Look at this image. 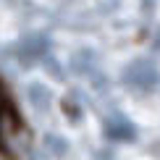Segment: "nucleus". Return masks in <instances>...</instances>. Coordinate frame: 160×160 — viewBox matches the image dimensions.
Returning a JSON list of instances; mask_svg holds the SVG:
<instances>
[{"label": "nucleus", "instance_id": "f257e3e1", "mask_svg": "<svg viewBox=\"0 0 160 160\" xmlns=\"http://www.w3.org/2000/svg\"><path fill=\"white\" fill-rule=\"evenodd\" d=\"M121 79H123V84L129 87V89L147 95V92H152L158 87L160 74H158V66L152 63V61H147V58H137V61H131L123 68Z\"/></svg>", "mask_w": 160, "mask_h": 160}, {"label": "nucleus", "instance_id": "f03ea898", "mask_svg": "<svg viewBox=\"0 0 160 160\" xmlns=\"http://www.w3.org/2000/svg\"><path fill=\"white\" fill-rule=\"evenodd\" d=\"M0 144L11 155H18L26 147V134L21 131L18 121L13 118V113H0Z\"/></svg>", "mask_w": 160, "mask_h": 160}, {"label": "nucleus", "instance_id": "7ed1b4c3", "mask_svg": "<svg viewBox=\"0 0 160 160\" xmlns=\"http://www.w3.org/2000/svg\"><path fill=\"white\" fill-rule=\"evenodd\" d=\"M48 55V39L45 37H39V34H29V37H24L21 42H18V48H16V58H18V63L21 66H34L39 63L42 58Z\"/></svg>", "mask_w": 160, "mask_h": 160}, {"label": "nucleus", "instance_id": "20e7f679", "mask_svg": "<svg viewBox=\"0 0 160 160\" xmlns=\"http://www.w3.org/2000/svg\"><path fill=\"white\" fill-rule=\"evenodd\" d=\"M102 129H105V137L116 139V142H131V139H137V126L126 116H121V113H110L105 118Z\"/></svg>", "mask_w": 160, "mask_h": 160}, {"label": "nucleus", "instance_id": "39448f33", "mask_svg": "<svg viewBox=\"0 0 160 160\" xmlns=\"http://www.w3.org/2000/svg\"><path fill=\"white\" fill-rule=\"evenodd\" d=\"M24 95H26V102H29V108L34 110V113H39V116H45V113L52 108V92H50L45 84H39V82L26 84Z\"/></svg>", "mask_w": 160, "mask_h": 160}, {"label": "nucleus", "instance_id": "423d86ee", "mask_svg": "<svg viewBox=\"0 0 160 160\" xmlns=\"http://www.w3.org/2000/svg\"><path fill=\"white\" fill-rule=\"evenodd\" d=\"M71 68L76 71V74H82V76H89V79H95V82H100L97 79V58H95V52L92 50H76L74 52V58H71Z\"/></svg>", "mask_w": 160, "mask_h": 160}, {"label": "nucleus", "instance_id": "0eeeda50", "mask_svg": "<svg viewBox=\"0 0 160 160\" xmlns=\"http://www.w3.org/2000/svg\"><path fill=\"white\" fill-rule=\"evenodd\" d=\"M45 147H48V150L52 152V155H58V158L68 152V144H66V142H63V139L58 137V134H48V137H45Z\"/></svg>", "mask_w": 160, "mask_h": 160}, {"label": "nucleus", "instance_id": "6e6552de", "mask_svg": "<svg viewBox=\"0 0 160 160\" xmlns=\"http://www.w3.org/2000/svg\"><path fill=\"white\" fill-rule=\"evenodd\" d=\"M97 160H113V155H110V152H100Z\"/></svg>", "mask_w": 160, "mask_h": 160}, {"label": "nucleus", "instance_id": "1a4fd4ad", "mask_svg": "<svg viewBox=\"0 0 160 160\" xmlns=\"http://www.w3.org/2000/svg\"><path fill=\"white\" fill-rule=\"evenodd\" d=\"M144 3H147V0H144Z\"/></svg>", "mask_w": 160, "mask_h": 160}]
</instances>
